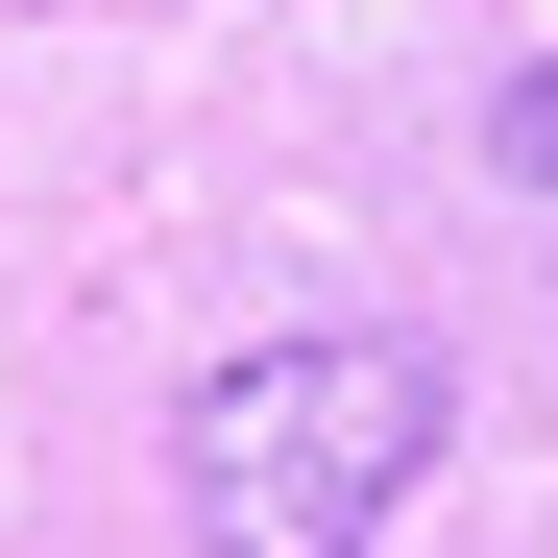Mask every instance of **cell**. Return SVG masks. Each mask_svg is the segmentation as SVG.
Wrapping results in <instances>:
<instances>
[{
  "instance_id": "cell-1",
  "label": "cell",
  "mask_w": 558,
  "mask_h": 558,
  "mask_svg": "<svg viewBox=\"0 0 558 558\" xmlns=\"http://www.w3.org/2000/svg\"><path fill=\"white\" fill-rule=\"evenodd\" d=\"M437 413H461V364L413 316H316V340L195 364V413H170L195 558H364V534L437 486Z\"/></svg>"
},
{
  "instance_id": "cell-2",
  "label": "cell",
  "mask_w": 558,
  "mask_h": 558,
  "mask_svg": "<svg viewBox=\"0 0 558 558\" xmlns=\"http://www.w3.org/2000/svg\"><path fill=\"white\" fill-rule=\"evenodd\" d=\"M510 170H534V195H558V73H510V122H486Z\"/></svg>"
}]
</instances>
